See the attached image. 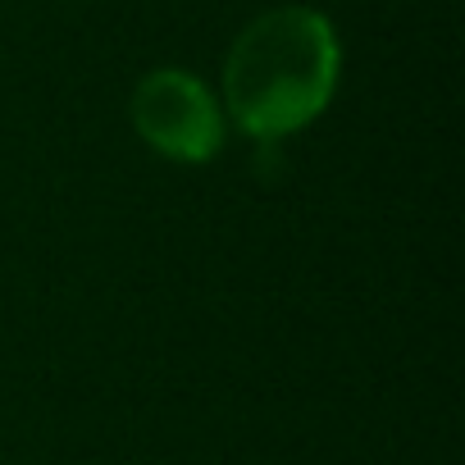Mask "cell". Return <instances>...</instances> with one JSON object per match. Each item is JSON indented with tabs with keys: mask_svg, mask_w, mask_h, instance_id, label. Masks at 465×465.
<instances>
[{
	"mask_svg": "<svg viewBox=\"0 0 465 465\" xmlns=\"http://www.w3.org/2000/svg\"><path fill=\"white\" fill-rule=\"evenodd\" d=\"M338 37L324 15L283 5L238 33L223 64V101L252 137L306 128L333 96Z\"/></svg>",
	"mask_w": 465,
	"mask_h": 465,
	"instance_id": "obj_1",
	"label": "cell"
},
{
	"mask_svg": "<svg viewBox=\"0 0 465 465\" xmlns=\"http://www.w3.org/2000/svg\"><path fill=\"white\" fill-rule=\"evenodd\" d=\"M133 124L155 151H164L173 160H192V164L210 160L223 137L210 92L183 69H155L137 83Z\"/></svg>",
	"mask_w": 465,
	"mask_h": 465,
	"instance_id": "obj_2",
	"label": "cell"
}]
</instances>
